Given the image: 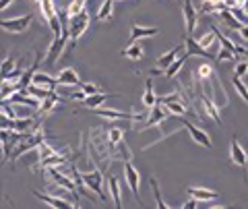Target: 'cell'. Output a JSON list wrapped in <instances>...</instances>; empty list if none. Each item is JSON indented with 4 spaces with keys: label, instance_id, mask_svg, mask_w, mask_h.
Wrapping results in <instances>:
<instances>
[{
    "label": "cell",
    "instance_id": "cell-34",
    "mask_svg": "<svg viewBox=\"0 0 248 209\" xmlns=\"http://www.w3.org/2000/svg\"><path fill=\"white\" fill-rule=\"evenodd\" d=\"M27 91H29V94L33 96V97H37V99H46V97H50V96L54 94L52 89L40 87V85H29V87H27Z\"/></svg>",
    "mask_w": 248,
    "mask_h": 209
},
{
    "label": "cell",
    "instance_id": "cell-30",
    "mask_svg": "<svg viewBox=\"0 0 248 209\" xmlns=\"http://www.w3.org/2000/svg\"><path fill=\"white\" fill-rule=\"evenodd\" d=\"M223 9H228L226 0H205L203 6H201V11L203 13H219Z\"/></svg>",
    "mask_w": 248,
    "mask_h": 209
},
{
    "label": "cell",
    "instance_id": "cell-21",
    "mask_svg": "<svg viewBox=\"0 0 248 209\" xmlns=\"http://www.w3.org/2000/svg\"><path fill=\"white\" fill-rule=\"evenodd\" d=\"M108 187H110V197L114 201V207H122V195H120V182H118V178H114L110 176L108 178Z\"/></svg>",
    "mask_w": 248,
    "mask_h": 209
},
{
    "label": "cell",
    "instance_id": "cell-43",
    "mask_svg": "<svg viewBox=\"0 0 248 209\" xmlns=\"http://www.w3.org/2000/svg\"><path fill=\"white\" fill-rule=\"evenodd\" d=\"M238 35L242 37L244 42H248V25H242V27H240V29H238Z\"/></svg>",
    "mask_w": 248,
    "mask_h": 209
},
{
    "label": "cell",
    "instance_id": "cell-33",
    "mask_svg": "<svg viewBox=\"0 0 248 209\" xmlns=\"http://www.w3.org/2000/svg\"><path fill=\"white\" fill-rule=\"evenodd\" d=\"M197 79L199 81H203V83H207L209 79L213 77V64H209V63H205V64H201L199 68H197Z\"/></svg>",
    "mask_w": 248,
    "mask_h": 209
},
{
    "label": "cell",
    "instance_id": "cell-12",
    "mask_svg": "<svg viewBox=\"0 0 248 209\" xmlns=\"http://www.w3.org/2000/svg\"><path fill=\"white\" fill-rule=\"evenodd\" d=\"M56 81H58V85H64V87H77V85H81L79 73L71 66L62 68V71L58 73V77H56Z\"/></svg>",
    "mask_w": 248,
    "mask_h": 209
},
{
    "label": "cell",
    "instance_id": "cell-42",
    "mask_svg": "<svg viewBox=\"0 0 248 209\" xmlns=\"http://www.w3.org/2000/svg\"><path fill=\"white\" fill-rule=\"evenodd\" d=\"M199 205H201V201L192 199V201H186V203L182 205V209H195V207H199Z\"/></svg>",
    "mask_w": 248,
    "mask_h": 209
},
{
    "label": "cell",
    "instance_id": "cell-1",
    "mask_svg": "<svg viewBox=\"0 0 248 209\" xmlns=\"http://www.w3.org/2000/svg\"><path fill=\"white\" fill-rule=\"evenodd\" d=\"M75 176L79 178V187H85L89 189L91 193L102 199V201H108V195L104 193V176L99 170H91V172H81V170L75 168Z\"/></svg>",
    "mask_w": 248,
    "mask_h": 209
},
{
    "label": "cell",
    "instance_id": "cell-35",
    "mask_svg": "<svg viewBox=\"0 0 248 209\" xmlns=\"http://www.w3.org/2000/svg\"><path fill=\"white\" fill-rule=\"evenodd\" d=\"M151 191H153L155 205H157V209H168V203L161 199V193H159V187H157V180H155V178H151Z\"/></svg>",
    "mask_w": 248,
    "mask_h": 209
},
{
    "label": "cell",
    "instance_id": "cell-4",
    "mask_svg": "<svg viewBox=\"0 0 248 209\" xmlns=\"http://www.w3.org/2000/svg\"><path fill=\"white\" fill-rule=\"evenodd\" d=\"M157 104L164 106L170 114L178 116V118L188 112V106L182 102V96L180 94H170V96H164V97H157Z\"/></svg>",
    "mask_w": 248,
    "mask_h": 209
},
{
    "label": "cell",
    "instance_id": "cell-18",
    "mask_svg": "<svg viewBox=\"0 0 248 209\" xmlns=\"http://www.w3.org/2000/svg\"><path fill=\"white\" fill-rule=\"evenodd\" d=\"M157 104V96H155L153 91V81H145V91H143V106L145 110H151V108Z\"/></svg>",
    "mask_w": 248,
    "mask_h": 209
},
{
    "label": "cell",
    "instance_id": "cell-46",
    "mask_svg": "<svg viewBox=\"0 0 248 209\" xmlns=\"http://www.w3.org/2000/svg\"><path fill=\"white\" fill-rule=\"evenodd\" d=\"M242 13H244V15H246V17H248V2H246V4L242 6Z\"/></svg>",
    "mask_w": 248,
    "mask_h": 209
},
{
    "label": "cell",
    "instance_id": "cell-15",
    "mask_svg": "<svg viewBox=\"0 0 248 209\" xmlns=\"http://www.w3.org/2000/svg\"><path fill=\"white\" fill-rule=\"evenodd\" d=\"M201 99H203V106H205V112H207L209 118H211V120L215 122V125H221V118H219V108H217L215 99H213L211 96H203Z\"/></svg>",
    "mask_w": 248,
    "mask_h": 209
},
{
    "label": "cell",
    "instance_id": "cell-29",
    "mask_svg": "<svg viewBox=\"0 0 248 209\" xmlns=\"http://www.w3.org/2000/svg\"><path fill=\"white\" fill-rule=\"evenodd\" d=\"M217 15H219V17H221V21H226V23H228V25H230L232 29H236V32H238V29L244 25V23H240V21L234 17V11H232V9H223V11H219Z\"/></svg>",
    "mask_w": 248,
    "mask_h": 209
},
{
    "label": "cell",
    "instance_id": "cell-50",
    "mask_svg": "<svg viewBox=\"0 0 248 209\" xmlns=\"http://www.w3.org/2000/svg\"><path fill=\"white\" fill-rule=\"evenodd\" d=\"M246 168H248V166H246Z\"/></svg>",
    "mask_w": 248,
    "mask_h": 209
},
{
    "label": "cell",
    "instance_id": "cell-19",
    "mask_svg": "<svg viewBox=\"0 0 248 209\" xmlns=\"http://www.w3.org/2000/svg\"><path fill=\"white\" fill-rule=\"evenodd\" d=\"M31 85H40V87H46V89H56V85H58V81H56V77H50V75H46V73H35V77H33V83Z\"/></svg>",
    "mask_w": 248,
    "mask_h": 209
},
{
    "label": "cell",
    "instance_id": "cell-11",
    "mask_svg": "<svg viewBox=\"0 0 248 209\" xmlns=\"http://www.w3.org/2000/svg\"><path fill=\"white\" fill-rule=\"evenodd\" d=\"M190 199H197L201 203H209V201H215L219 199V193L217 191H211V189H203V187H188L186 189Z\"/></svg>",
    "mask_w": 248,
    "mask_h": 209
},
{
    "label": "cell",
    "instance_id": "cell-24",
    "mask_svg": "<svg viewBox=\"0 0 248 209\" xmlns=\"http://www.w3.org/2000/svg\"><path fill=\"white\" fill-rule=\"evenodd\" d=\"M60 104V97L56 96V94H52L50 97H46V99H42V106L40 108H37V110H40V114L42 116H48L52 110H54V108H56Z\"/></svg>",
    "mask_w": 248,
    "mask_h": 209
},
{
    "label": "cell",
    "instance_id": "cell-9",
    "mask_svg": "<svg viewBox=\"0 0 248 209\" xmlns=\"http://www.w3.org/2000/svg\"><path fill=\"white\" fill-rule=\"evenodd\" d=\"M182 15H184V27H186V35H195L197 29V9L192 6V0H184L182 6Z\"/></svg>",
    "mask_w": 248,
    "mask_h": 209
},
{
    "label": "cell",
    "instance_id": "cell-14",
    "mask_svg": "<svg viewBox=\"0 0 248 209\" xmlns=\"http://www.w3.org/2000/svg\"><path fill=\"white\" fill-rule=\"evenodd\" d=\"M157 33H159L157 27H141V25H133V27H130V40H133V42L145 40V37H153Z\"/></svg>",
    "mask_w": 248,
    "mask_h": 209
},
{
    "label": "cell",
    "instance_id": "cell-31",
    "mask_svg": "<svg viewBox=\"0 0 248 209\" xmlns=\"http://www.w3.org/2000/svg\"><path fill=\"white\" fill-rule=\"evenodd\" d=\"M188 58H190V54H188V52H184V54H182V56H180V58H178V60H176V63H174L172 66H170V68H168V71H166L164 75L168 77V79H172V77H174V75H178V73H180V68L184 66V63H186V60H188Z\"/></svg>",
    "mask_w": 248,
    "mask_h": 209
},
{
    "label": "cell",
    "instance_id": "cell-8",
    "mask_svg": "<svg viewBox=\"0 0 248 209\" xmlns=\"http://www.w3.org/2000/svg\"><path fill=\"white\" fill-rule=\"evenodd\" d=\"M230 160L232 164H236L240 168H246L248 166V156H246V149L240 145L238 137H232V143H230Z\"/></svg>",
    "mask_w": 248,
    "mask_h": 209
},
{
    "label": "cell",
    "instance_id": "cell-3",
    "mask_svg": "<svg viewBox=\"0 0 248 209\" xmlns=\"http://www.w3.org/2000/svg\"><path fill=\"white\" fill-rule=\"evenodd\" d=\"M31 23H33V15H25V17H13V19H2L0 21V27L4 29V32H9L13 35H21L25 33L27 29L31 27Z\"/></svg>",
    "mask_w": 248,
    "mask_h": 209
},
{
    "label": "cell",
    "instance_id": "cell-10",
    "mask_svg": "<svg viewBox=\"0 0 248 209\" xmlns=\"http://www.w3.org/2000/svg\"><path fill=\"white\" fill-rule=\"evenodd\" d=\"M33 195L44 201L46 205H50L54 209H71V207H77L73 201H66L64 197H52V195H46V193H40V191H33Z\"/></svg>",
    "mask_w": 248,
    "mask_h": 209
},
{
    "label": "cell",
    "instance_id": "cell-32",
    "mask_svg": "<svg viewBox=\"0 0 248 209\" xmlns=\"http://www.w3.org/2000/svg\"><path fill=\"white\" fill-rule=\"evenodd\" d=\"M108 145L110 147H114V145H118L120 141H124V130L122 129H118V127H114V129H110L108 130Z\"/></svg>",
    "mask_w": 248,
    "mask_h": 209
},
{
    "label": "cell",
    "instance_id": "cell-7",
    "mask_svg": "<svg viewBox=\"0 0 248 209\" xmlns=\"http://www.w3.org/2000/svg\"><path fill=\"white\" fill-rule=\"evenodd\" d=\"M180 122H182V127L188 130L190 139H192V141H195L197 145H203V147H207V149H211V147H213V141H211V137H209V133H205L203 129H199V127H195V125H190V122H186V120H182V118H180Z\"/></svg>",
    "mask_w": 248,
    "mask_h": 209
},
{
    "label": "cell",
    "instance_id": "cell-28",
    "mask_svg": "<svg viewBox=\"0 0 248 209\" xmlns=\"http://www.w3.org/2000/svg\"><path fill=\"white\" fill-rule=\"evenodd\" d=\"M232 83H234V89H236V94L240 96V99H244V104L248 106V85L242 81V77L234 75L232 77Z\"/></svg>",
    "mask_w": 248,
    "mask_h": 209
},
{
    "label": "cell",
    "instance_id": "cell-16",
    "mask_svg": "<svg viewBox=\"0 0 248 209\" xmlns=\"http://www.w3.org/2000/svg\"><path fill=\"white\" fill-rule=\"evenodd\" d=\"M166 114H170V112H168V110L164 112V110H161V108H159V104H155V106L151 108V110H149V116H151V118L145 122L143 130H145V129H151V127H155V125H161V122H164V120L168 118Z\"/></svg>",
    "mask_w": 248,
    "mask_h": 209
},
{
    "label": "cell",
    "instance_id": "cell-27",
    "mask_svg": "<svg viewBox=\"0 0 248 209\" xmlns=\"http://www.w3.org/2000/svg\"><path fill=\"white\" fill-rule=\"evenodd\" d=\"M106 99H108V94H106V91H102V94H95V96H87L83 99V104L87 106L89 110H97V108L102 106Z\"/></svg>",
    "mask_w": 248,
    "mask_h": 209
},
{
    "label": "cell",
    "instance_id": "cell-20",
    "mask_svg": "<svg viewBox=\"0 0 248 209\" xmlns=\"http://www.w3.org/2000/svg\"><path fill=\"white\" fill-rule=\"evenodd\" d=\"M186 52H188L190 56H203V58H211V52L205 50V48H201L199 42H195L190 35L186 37Z\"/></svg>",
    "mask_w": 248,
    "mask_h": 209
},
{
    "label": "cell",
    "instance_id": "cell-26",
    "mask_svg": "<svg viewBox=\"0 0 248 209\" xmlns=\"http://www.w3.org/2000/svg\"><path fill=\"white\" fill-rule=\"evenodd\" d=\"M114 4H116V0H104L102 6H99V11H97V21H108V19H112V15H114Z\"/></svg>",
    "mask_w": 248,
    "mask_h": 209
},
{
    "label": "cell",
    "instance_id": "cell-36",
    "mask_svg": "<svg viewBox=\"0 0 248 209\" xmlns=\"http://www.w3.org/2000/svg\"><path fill=\"white\" fill-rule=\"evenodd\" d=\"M215 40H217V32H215V29H211V33H207V35H203V37L199 40V46H201V48H205V50L211 52Z\"/></svg>",
    "mask_w": 248,
    "mask_h": 209
},
{
    "label": "cell",
    "instance_id": "cell-23",
    "mask_svg": "<svg viewBox=\"0 0 248 209\" xmlns=\"http://www.w3.org/2000/svg\"><path fill=\"white\" fill-rule=\"evenodd\" d=\"M122 56H126L130 60H141L143 58V46H141V42H133L130 46H126V48L122 50Z\"/></svg>",
    "mask_w": 248,
    "mask_h": 209
},
{
    "label": "cell",
    "instance_id": "cell-40",
    "mask_svg": "<svg viewBox=\"0 0 248 209\" xmlns=\"http://www.w3.org/2000/svg\"><path fill=\"white\" fill-rule=\"evenodd\" d=\"M248 73V63H238L236 64V71H234V75H238V77H244Z\"/></svg>",
    "mask_w": 248,
    "mask_h": 209
},
{
    "label": "cell",
    "instance_id": "cell-39",
    "mask_svg": "<svg viewBox=\"0 0 248 209\" xmlns=\"http://www.w3.org/2000/svg\"><path fill=\"white\" fill-rule=\"evenodd\" d=\"M81 89L85 91L87 96H95V94H102V89L97 87L95 83H81Z\"/></svg>",
    "mask_w": 248,
    "mask_h": 209
},
{
    "label": "cell",
    "instance_id": "cell-41",
    "mask_svg": "<svg viewBox=\"0 0 248 209\" xmlns=\"http://www.w3.org/2000/svg\"><path fill=\"white\" fill-rule=\"evenodd\" d=\"M85 97H87V94H85L83 89L81 91H73V94H71V99H75V102H83Z\"/></svg>",
    "mask_w": 248,
    "mask_h": 209
},
{
    "label": "cell",
    "instance_id": "cell-13",
    "mask_svg": "<svg viewBox=\"0 0 248 209\" xmlns=\"http://www.w3.org/2000/svg\"><path fill=\"white\" fill-rule=\"evenodd\" d=\"M97 116H102V118H116V120H141L145 116H137V114H130V112H118V110H99L97 108Z\"/></svg>",
    "mask_w": 248,
    "mask_h": 209
},
{
    "label": "cell",
    "instance_id": "cell-38",
    "mask_svg": "<svg viewBox=\"0 0 248 209\" xmlns=\"http://www.w3.org/2000/svg\"><path fill=\"white\" fill-rule=\"evenodd\" d=\"M15 71V58H6L2 63V79H6Z\"/></svg>",
    "mask_w": 248,
    "mask_h": 209
},
{
    "label": "cell",
    "instance_id": "cell-25",
    "mask_svg": "<svg viewBox=\"0 0 248 209\" xmlns=\"http://www.w3.org/2000/svg\"><path fill=\"white\" fill-rule=\"evenodd\" d=\"M50 176L54 178V180H56L58 182V187H62V189H66V191H71V193H75L77 189H75V182H71V180H68V178L66 176H62L60 172H58V170L56 168H50Z\"/></svg>",
    "mask_w": 248,
    "mask_h": 209
},
{
    "label": "cell",
    "instance_id": "cell-17",
    "mask_svg": "<svg viewBox=\"0 0 248 209\" xmlns=\"http://www.w3.org/2000/svg\"><path fill=\"white\" fill-rule=\"evenodd\" d=\"M66 151H56V153H52V156H48V158H44V160H40V164H42V168H56V166H62V164H66Z\"/></svg>",
    "mask_w": 248,
    "mask_h": 209
},
{
    "label": "cell",
    "instance_id": "cell-2",
    "mask_svg": "<svg viewBox=\"0 0 248 209\" xmlns=\"http://www.w3.org/2000/svg\"><path fill=\"white\" fill-rule=\"evenodd\" d=\"M89 27V13L83 11L81 15H75V17H68V33H71V46H77V42L83 37V33L87 32Z\"/></svg>",
    "mask_w": 248,
    "mask_h": 209
},
{
    "label": "cell",
    "instance_id": "cell-48",
    "mask_svg": "<svg viewBox=\"0 0 248 209\" xmlns=\"http://www.w3.org/2000/svg\"><path fill=\"white\" fill-rule=\"evenodd\" d=\"M85 2H87V0H85Z\"/></svg>",
    "mask_w": 248,
    "mask_h": 209
},
{
    "label": "cell",
    "instance_id": "cell-44",
    "mask_svg": "<svg viewBox=\"0 0 248 209\" xmlns=\"http://www.w3.org/2000/svg\"><path fill=\"white\" fill-rule=\"evenodd\" d=\"M11 4H13V0H0V9H2V11H6Z\"/></svg>",
    "mask_w": 248,
    "mask_h": 209
},
{
    "label": "cell",
    "instance_id": "cell-6",
    "mask_svg": "<svg viewBox=\"0 0 248 209\" xmlns=\"http://www.w3.org/2000/svg\"><path fill=\"white\" fill-rule=\"evenodd\" d=\"M124 182H126V187L130 189L133 193V197L137 203H141L139 201V184H141V174L137 172V168L133 166V161H124Z\"/></svg>",
    "mask_w": 248,
    "mask_h": 209
},
{
    "label": "cell",
    "instance_id": "cell-22",
    "mask_svg": "<svg viewBox=\"0 0 248 209\" xmlns=\"http://www.w3.org/2000/svg\"><path fill=\"white\" fill-rule=\"evenodd\" d=\"M35 122H33V118H13L11 122H9V127L13 129V130H17V133H31V127H33Z\"/></svg>",
    "mask_w": 248,
    "mask_h": 209
},
{
    "label": "cell",
    "instance_id": "cell-49",
    "mask_svg": "<svg viewBox=\"0 0 248 209\" xmlns=\"http://www.w3.org/2000/svg\"><path fill=\"white\" fill-rule=\"evenodd\" d=\"M176 2H178V0H176Z\"/></svg>",
    "mask_w": 248,
    "mask_h": 209
},
{
    "label": "cell",
    "instance_id": "cell-5",
    "mask_svg": "<svg viewBox=\"0 0 248 209\" xmlns=\"http://www.w3.org/2000/svg\"><path fill=\"white\" fill-rule=\"evenodd\" d=\"M184 48H186V44H180V46H176V48L168 50L166 54H161V56L157 58V68H155V71H153V75H159L161 71L166 73L168 68L172 66V64L176 63V60H178V58H180L182 54H184Z\"/></svg>",
    "mask_w": 248,
    "mask_h": 209
},
{
    "label": "cell",
    "instance_id": "cell-47",
    "mask_svg": "<svg viewBox=\"0 0 248 209\" xmlns=\"http://www.w3.org/2000/svg\"><path fill=\"white\" fill-rule=\"evenodd\" d=\"M116 2H118V0H116Z\"/></svg>",
    "mask_w": 248,
    "mask_h": 209
},
{
    "label": "cell",
    "instance_id": "cell-45",
    "mask_svg": "<svg viewBox=\"0 0 248 209\" xmlns=\"http://www.w3.org/2000/svg\"><path fill=\"white\" fill-rule=\"evenodd\" d=\"M246 2H248V0H234V4H236V6H240V9H242V6H244Z\"/></svg>",
    "mask_w": 248,
    "mask_h": 209
},
{
    "label": "cell",
    "instance_id": "cell-37",
    "mask_svg": "<svg viewBox=\"0 0 248 209\" xmlns=\"http://www.w3.org/2000/svg\"><path fill=\"white\" fill-rule=\"evenodd\" d=\"M217 60H219V63H226V60H236V52L221 48L219 52H217Z\"/></svg>",
    "mask_w": 248,
    "mask_h": 209
}]
</instances>
